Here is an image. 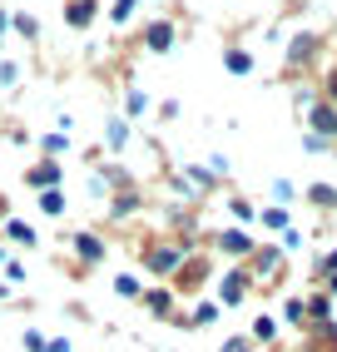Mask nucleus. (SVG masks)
<instances>
[{"instance_id":"23","label":"nucleus","mask_w":337,"mask_h":352,"mask_svg":"<svg viewBox=\"0 0 337 352\" xmlns=\"http://www.w3.org/2000/svg\"><path fill=\"white\" fill-rule=\"evenodd\" d=\"M129 15H134V0H114V20H119V25H124Z\"/></svg>"},{"instance_id":"18","label":"nucleus","mask_w":337,"mask_h":352,"mask_svg":"<svg viewBox=\"0 0 337 352\" xmlns=\"http://www.w3.org/2000/svg\"><path fill=\"white\" fill-rule=\"evenodd\" d=\"M40 208H45V214H60V208H65V194H60V189H45V194H40Z\"/></svg>"},{"instance_id":"12","label":"nucleus","mask_w":337,"mask_h":352,"mask_svg":"<svg viewBox=\"0 0 337 352\" xmlns=\"http://www.w3.org/2000/svg\"><path fill=\"white\" fill-rule=\"evenodd\" d=\"M327 313H332V298H327V293L307 298V318H312V322H327Z\"/></svg>"},{"instance_id":"7","label":"nucleus","mask_w":337,"mask_h":352,"mask_svg":"<svg viewBox=\"0 0 337 352\" xmlns=\"http://www.w3.org/2000/svg\"><path fill=\"white\" fill-rule=\"evenodd\" d=\"M219 248H224V253H238V258H248V253H253L248 233H238V228H224V233H219Z\"/></svg>"},{"instance_id":"3","label":"nucleus","mask_w":337,"mask_h":352,"mask_svg":"<svg viewBox=\"0 0 337 352\" xmlns=\"http://www.w3.org/2000/svg\"><path fill=\"white\" fill-rule=\"evenodd\" d=\"M312 134L337 139V104H312Z\"/></svg>"},{"instance_id":"19","label":"nucleus","mask_w":337,"mask_h":352,"mask_svg":"<svg viewBox=\"0 0 337 352\" xmlns=\"http://www.w3.org/2000/svg\"><path fill=\"white\" fill-rule=\"evenodd\" d=\"M188 318H194V322L204 327V322H213V318H219V302H199V308L188 313Z\"/></svg>"},{"instance_id":"32","label":"nucleus","mask_w":337,"mask_h":352,"mask_svg":"<svg viewBox=\"0 0 337 352\" xmlns=\"http://www.w3.org/2000/svg\"><path fill=\"white\" fill-rule=\"evenodd\" d=\"M332 293H337V273H327V298H332Z\"/></svg>"},{"instance_id":"6","label":"nucleus","mask_w":337,"mask_h":352,"mask_svg":"<svg viewBox=\"0 0 337 352\" xmlns=\"http://www.w3.org/2000/svg\"><path fill=\"white\" fill-rule=\"evenodd\" d=\"M94 15H100V6H94V0H69V6H65V20H69L75 30H85Z\"/></svg>"},{"instance_id":"5","label":"nucleus","mask_w":337,"mask_h":352,"mask_svg":"<svg viewBox=\"0 0 337 352\" xmlns=\"http://www.w3.org/2000/svg\"><path fill=\"white\" fill-rule=\"evenodd\" d=\"M243 293H248V273H243V263H238V268H228V273H224V302L233 308V302L243 298Z\"/></svg>"},{"instance_id":"21","label":"nucleus","mask_w":337,"mask_h":352,"mask_svg":"<svg viewBox=\"0 0 337 352\" xmlns=\"http://www.w3.org/2000/svg\"><path fill=\"white\" fill-rule=\"evenodd\" d=\"M253 338H278V322L273 318H258L253 322Z\"/></svg>"},{"instance_id":"2","label":"nucleus","mask_w":337,"mask_h":352,"mask_svg":"<svg viewBox=\"0 0 337 352\" xmlns=\"http://www.w3.org/2000/svg\"><path fill=\"white\" fill-rule=\"evenodd\" d=\"M318 50H323V35H318V30H303L293 45H287V65H307Z\"/></svg>"},{"instance_id":"15","label":"nucleus","mask_w":337,"mask_h":352,"mask_svg":"<svg viewBox=\"0 0 337 352\" xmlns=\"http://www.w3.org/2000/svg\"><path fill=\"white\" fill-rule=\"evenodd\" d=\"M307 199L318 208H337V189H323V184H318V189H307Z\"/></svg>"},{"instance_id":"30","label":"nucleus","mask_w":337,"mask_h":352,"mask_svg":"<svg viewBox=\"0 0 337 352\" xmlns=\"http://www.w3.org/2000/svg\"><path fill=\"white\" fill-rule=\"evenodd\" d=\"M323 273H337V248H332V253L323 258Z\"/></svg>"},{"instance_id":"11","label":"nucleus","mask_w":337,"mask_h":352,"mask_svg":"<svg viewBox=\"0 0 337 352\" xmlns=\"http://www.w3.org/2000/svg\"><path fill=\"white\" fill-rule=\"evenodd\" d=\"M224 65H228V75H248V69H253V55H248V50H228Z\"/></svg>"},{"instance_id":"31","label":"nucleus","mask_w":337,"mask_h":352,"mask_svg":"<svg viewBox=\"0 0 337 352\" xmlns=\"http://www.w3.org/2000/svg\"><path fill=\"white\" fill-rule=\"evenodd\" d=\"M45 352H69V342H65V338H50V347H45Z\"/></svg>"},{"instance_id":"4","label":"nucleus","mask_w":337,"mask_h":352,"mask_svg":"<svg viewBox=\"0 0 337 352\" xmlns=\"http://www.w3.org/2000/svg\"><path fill=\"white\" fill-rule=\"evenodd\" d=\"M208 263H204V258H184V263H179V283L184 288H199V283H208Z\"/></svg>"},{"instance_id":"20","label":"nucleus","mask_w":337,"mask_h":352,"mask_svg":"<svg viewBox=\"0 0 337 352\" xmlns=\"http://www.w3.org/2000/svg\"><path fill=\"white\" fill-rule=\"evenodd\" d=\"M65 149H69L65 134H45V154H65Z\"/></svg>"},{"instance_id":"34","label":"nucleus","mask_w":337,"mask_h":352,"mask_svg":"<svg viewBox=\"0 0 337 352\" xmlns=\"http://www.w3.org/2000/svg\"><path fill=\"white\" fill-rule=\"evenodd\" d=\"M0 263H6V253H0Z\"/></svg>"},{"instance_id":"8","label":"nucleus","mask_w":337,"mask_h":352,"mask_svg":"<svg viewBox=\"0 0 337 352\" xmlns=\"http://www.w3.org/2000/svg\"><path fill=\"white\" fill-rule=\"evenodd\" d=\"M75 248H80V258H89V263H100V258H105V243L94 239V233H75Z\"/></svg>"},{"instance_id":"28","label":"nucleus","mask_w":337,"mask_h":352,"mask_svg":"<svg viewBox=\"0 0 337 352\" xmlns=\"http://www.w3.org/2000/svg\"><path fill=\"white\" fill-rule=\"evenodd\" d=\"M0 85H15V65H10V60L0 65Z\"/></svg>"},{"instance_id":"25","label":"nucleus","mask_w":337,"mask_h":352,"mask_svg":"<svg viewBox=\"0 0 337 352\" xmlns=\"http://www.w3.org/2000/svg\"><path fill=\"white\" fill-rule=\"evenodd\" d=\"M188 179H194L199 189H208V184H213V174H208V169H199V164H194V169H188Z\"/></svg>"},{"instance_id":"16","label":"nucleus","mask_w":337,"mask_h":352,"mask_svg":"<svg viewBox=\"0 0 337 352\" xmlns=\"http://www.w3.org/2000/svg\"><path fill=\"white\" fill-rule=\"evenodd\" d=\"M114 293H119V298H139V278L119 273V278H114Z\"/></svg>"},{"instance_id":"27","label":"nucleus","mask_w":337,"mask_h":352,"mask_svg":"<svg viewBox=\"0 0 337 352\" xmlns=\"http://www.w3.org/2000/svg\"><path fill=\"white\" fill-rule=\"evenodd\" d=\"M25 352H45V338L40 333H25Z\"/></svg>"},{"instance_id":"33","label":"nucleus","mask_w":337,"mask_h":352,"mask_svg":"<svg viewBox=\"0 0 337 352\" xmlns=\"http://www.w3.org/2000/svg\"><path fill=\"white\" fill-rule=\"evenodd\" d=\"M6 25H10V20H6V15H0V35H6Z\"/></svg>"},{"instance_id":"35","label":"nucleus","mask_w":337,"mask_h":352,"mask_svg":"<svg viewBox=\"0 0 337 352\" xmlns=\"http://www.w3.org/2000/svg\"><path fill=\"white\" fill-rule=\"evenodd\" d=\"M0 298H6V288H0Z\"/></svg>"},{"instance_id":"10","label":"nucleus","mask_w":337,"mask_h":352,"mask_svg":"<svg viewBox=\"0 0 337 352\" xmlns=\"http://www.w3.org/2000/svg\"><path fill=\"white\" fill-rule=\"evenodd\" d=\"M30 184H35L40 194L55 189V184H60V169H55V164H40V169H30Z\"/></svg>"},{"instance_id":"1","label":"nucleus","mask_w":337,"mask_h":352,"mask_svg":"<svg viewBox=\"0 0 337 352\" xmlns=\"http://www.w3.org/2000/svg\"><path fill=\"white\" fill-rule=\"evenodd\" d=\"M179 263H184V253L174 243H154L149 253H144V268L149 273H179Z\"/></svg>"},{"instance_id":"29","label":"nucleus","mask_w":337,"mask_h":352,"mask_svg":"<svg viewBox=\"0 0 337 352\" xmlns=\"http://www.w3.org/2000/svg\"><path fill=\"white\" fill-rule=\"evenodd\" d=\"M224 352H248V342H243V338H228V342H224Z\"/></svg>"},{"instance_id":"26","label":"nucleus","mask_w":337,"mask_h":352,"mask_svg":"<svg viewBox=\"0 0 337 352\" xmlns=\"http://www.w3.org/2000/svg\"><path fill=\"white\" fill-rule=\"evenodd\" d=\"M273 199L287 204V199H293V184H283V179H278V184H273Z\"/></svg>"},{"instance_id":"13","label":"nucleus","mask_w":337,"mask_h":352,"mask_svg":"<svg viewBox=\"0 0 337 352\" xmlns=\"http://www.w3.org/2000/svg\"><path fill=\"white\" fill-rule=\"evenodd\" d=\"M105 134H109V149H124V144H129V124H124V120H109Z\"/></svg>"},{"instance_id":"22","label":"nucleus","mask_w":337,"mask_h":352,"mask_svg":"<svg viewBox=\"0 0 337 352\" xmlns=\"http://www.w3.org/2000/svg\"><path fill=\"white\" fill-rule=\"evenodd\" d=\"M263 223H268V228H283V233H287V214H283V208H268V214H263Z\"/></svg>"},{"instance_id":"9","label":"nucleus","mask_w":337,"mask_h":352,"mask_svg":"<svg viewBox=\"0 0 337 352\" xmlns=\"http://www.w3.org/2000/svg\"><path fill=\"white\" fill-rule=\"evenodd\" d=\"M168 45H174V25H168V20H154L149 25V50H168Z\"/></svg>"},{"instance_id":"24","label":"nucleus","mask_w":337,"mask_h":352,"mask_svg":"<svg viewBox=\"0 0 337 352\" xmlns=\"http://www.w3.org/2000/svg\"><path fill=\"white\" fill-rule=\"evenodd\" d=\"M10 25H15L20 35H35V15H15V20H10Z\"/></svg>"},{"instance_id":"17","label":"nucleus","mask_w":337,"mask_h":352,"mask_svg":"<svg viewBox=\"0 0 337 352\" xmlns=\"http://www.w3.org/2000/svg\"><path fill=\"white\" fill-rule=\"evenodd\" d=\"M144 302H149V313H174V293H149Z\"/></svg>"},{"instance_id":"14","label":"nucleus","mask_w":337,"mask_h":352,"mask_svg":"<svg viewBox=\"0 0 337 352\" xmlns=\"http://www.w3.org/2000/svg\"><path fill=\"white\" fill-rule=\"evenodd\" d=\"M6 233H10L15 243H35V228H30V223H20V219H10V223H6Z\"/></svg>"}]
</instances>
